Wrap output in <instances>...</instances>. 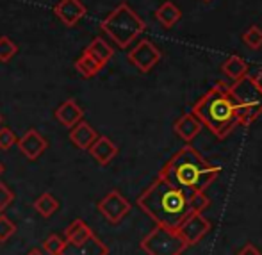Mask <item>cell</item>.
Masks as SVG:
<instances>
[{
    "label": "cell",
    "instance_id": "cell-31",
    "mask_svg": "<svg viewBox=\"0 0 262 255\" xmlns=\"http://www.w3.org/2000/svg\"><path fill=\"white\" fill-rule=\"evenodd\" d=\"M252 79H253V82H255V86L262 91V70H259V72H257Z\"/></svg>",
    "mask_w": 262,
    "mask_h": 255
},
{
    "label": "cell",
    "instance_id": "cell-25",
    "mask_svg": "<svg viewBox=\"0 0 262 255\" xmlns=\"http://www.w3.org/2000/svg\"><path fill=\"white\" fill-rule=\"evenodd\" d=\"M18 52V45L7 36H2L0 38V62H9L11 59L16 55Z\"/></svg>",
    "mask_w": 262,
    "mask_h": 255
},
{
    "label": "cell",
    "instance_id": "cell-21",
    "mask_svg": "<svg viewBox=\"0 0 262 255\" xmlns=\"http://www.w3.org/2000/svg\"><path fill=\"white\" fill-rule=\"evenodd\" d=\"M75 70L84 77V79H93V77H97L98 73L102 72V66L98 65L91 55H88L86 52H82V55L75 61Z\"/></svg>",
    "mask_w": 262,
    "mask_h": 255
},
{
    "label": "cell",
    "instance_id": "cell-32",
    "mask_svg": "<svg viewBox=\"0 0 262 255\" xmlns=\"http://www.w3.org/2000/svg\"><path fill=\"white\" fill-rule=\"evenodd\" d=\"M27 255H45L41 252V250H38V248H34V250H31V252H29Z\"/></svg>",
    "mask_w": 262,
    "mask_h": 255
},
{
    "label": "cell",
    "instance_id": "cell-35",
    "mask_svg": "<svg viewBox=\"0 0 262 255\" xmlns=\"http://www.w3.org/2000/svg\"><path fill=\"white\" fill-rule=\"evenodd\" d=\"M205 2H210V0H205Z\"/></svg>",
    "mask_w": 262,
    "mask_h": 255
},
{
    "label": "cell",
    "instance_id": "cell-19",
    "mask_svg": "<svg viewBox=\"0 0 262 255\" xmlns=\"http://www.w3.org/2000/svg\"><path fill=\"white\" fill-rule=\"evenodd\" d=\"M221 70H223V72L227 73V77H230L234 82L243 79L245 75H248V65L245 62V59L237 57V55H230V57L223 62Z\"/></svg>",
    "mask_w": 262,
    "mask_h": 255
},
{
    "label": "cell",
    "instance_id": "cell-11",
    "mask_svg": "<svg viewBox=\"0 0 262 255\" xmlns=\"http://www.w3.org/2000/svg\"><path fill=\"white\" fill-rule=\"evenodd\" d=\"M20 152L29 159V161H36L47 148H49V141L39 134L36 129H31L27 131L20 139L16 141Z\"/></svg>",
    "mask_w": 262,
    "mask_h": 255
},
{
    "label": "cell",
    "instance_id": "cell-22",
    "mask_svg": "<svg viewBox=\"0 0 262 255\" xmlns=\"http://www.w3.org/2000/svg\"><path fill=\"white\" fill-rule=\"evenodd\" d=\"M34 209L38 210V214H41L43 218H50L55 210L59 209V200L52 193H43L34 200Z\"/></svg>",
    "mask_w": 262,
    "mask_h": 255
},
{
    "label": "cell",
    "instance_id": "cell-30",
    "mask_svg": "<svg viewBox=\"0 0 262 255\" xmlns=\"http://www.w3.org/2000/svg\"><path fill=\"white\" fill-rule=\"evenodd\" d=\"M237 255H262V253L253 245H246L245 248H243Z\"/></svg>",
    "mask_w": 262,
    "mask_h": 255
},
{
    "label": "cell",
    "instance_id": "cell-12",
    "mask_svg": "<svg viewBox=\"0 0 262 255\" xmlns=\"http://www.w3.org/2000/svg\"><path fill=\"white\" fill-rule=\"evenodd\" d=\"M90 154L98 164L107 166L118 155V146H116V143L107 138V136H98L93 141V145L90 146Z\"/></svg>",
    "mask_w": 262,
    "mask_h": 255
},
{
    "label": "cell",
    "instance_id": "cell-18",
    "mask_svg": "<svg viewBox=\"0 0 262 255\" xmlns=\"http://www.w3.org/2000/svg\"><path fill=\"white\" fill-rule=\"evenodd\" d=\"M93 236V230L84 223L82 220H75L68 225V228L64 230V239L66 243H72V245H80L86 239H90Z\"/></svg>",
    "mask_w": 262,
    "mask_h": 255
},
{
    "label": "cell",
    "instance_id": "cell-10",
    "mask_svg": "<svg viewBox=\"0 0 262 255\" xmlns=\"http://www.w3.org/2000/svg\"><path fill=\"white\" fill-rule=\"evenodd\" d=\"M54 13L66 27H73L86 16L88 9L80 0H59L54 7Z\"/></svg>",
    "mask_w": 262,
    "mask_h": 255
},
{
    "label": "cell",
    "instance_id": "cell-28",
    "mask_svg": "<svg viewBox=\"0 0 262 255\" xmlns=\"http://www.w3.org/2000/svg\"><path fill=\"white\" fill-rule=\"evenodd\" d=\"M16 136L11 131L9 127H2L0 129V150H9L16 145Z\"/></svg>",
    "mask_w": 262,
    "mask_h": 255
},
{
    "label": "cell",
    "instance_id": "cell-23",
    "mask_svg": "<svg viewBox=\"0 0 262 255\" xmlns=\"http://www.w3.org/2000/svg\"><path fill=\"white\" fill-rule=\"evenodd\" d=\"M243 41H245L246 47L252 50L260 49L262 47V29L259 25H252V27L243 34Z\"/></svg>",
    "mask_w": 262,
    "mask_h": 255
},
{
    "label": "cell",
    "instance_id": "cell-15",
    "mask_svg": "<svg viewBox=\"0 0 262 255\" xmlns=\"http://www.w3.org/2000/svg\"><path fill=\"white\" fill-rule=\"evenodd\" d=\"M202 127H204V125H202V121L196 118V114L189 113V114H184L182 118H179V120L175 121V127L173 129H175L179 138H182L186 143H191L200 134Z\"/></svg>",
    "mask_w": 262,
    "mask_h": 255
},
{
    "label": "cell",
    "instance_id": "cell-24",
    "mask_svg": "<svg viewBox=\"0 0 262 255\" xmlns=\"http://www.w3.org/2000/svg\"><path fill=\"white\" fill-rule=\"evenodd\" d=\"M66 246V239H62L61 236L57 234H50L49 238L43 241V248L49 255H61L62 250Z\"/></svg>",
    "mask_w": 262,
    "mask_h": 255
},
{
    "label": "cell",
    "instance_id": "cell-4",
    "mask_svg": "<svg viewBox=\"0 0 262 255\" xmlns=\"http://www.w3.org/2000/svg\"><path fill=\"white\" fill-rule=\"evenodd\" d=\"M100 27L104 32L116 43L120 49H127L143 31H145V22L143 18L132 9L128 4L121 2L114 11L102 20Z\"/></svg>",
    "mask_w": 262,
    "mask_h": 255
},
{
    "label": "cell",
    "instance_id": "cell-2",
    "mask_svg": "<svg viewBox=\"0 0 262 255\" xmlns=\"http://www.w3.org/2000/svg\"><path fill=\"white\" fill-rule=\"evenodd\" d=\"M220 172V166L210 164L202 157L200 152H196L191 145H186L162 166L159 177L186 193H193L207 189Z\"/></svg>",
    "mask_w": 262,
    "mask_h": 255
},
{
    "label": "cell",
    "instance_id": "cell-16",
    "mask_svg": "<svg viewBox=\"0 0 262 255\" xmlns=\"http://www.w3.org/2000/svg\"><path fill=\"white\" fill-rule=\"evenodd\" d=\"M84 118V111L75 100H66L55 109V120L64 127L72 129Z\"/></svg>",
    "mask_w": 262,
    "mask_h": 255
},
{
    "label": "cell",
    "instance_id": "cell-29",
    "mask_svg": "<svg viewBox=\"0 0 262 255\" xmlns=\"http://www.w3.org/2000/svg\"><path fill=\"white\" fill-rule=\"evenodd\" d=\"M13 200H14L13 191H11L9 187H7L2 180H0V213H2L7 205H11V202H13Z\"/></svg>",
    "mask_w": 262,
    "mask_h": 255
},
{
    "label": "cell",
    "instance_id": "cell-1",
    "mask_svg": "<svg viewBox=\"0 0 262 255\" xmlns=\"http://www.w3.org/2000/svg\"><path fill=\"white\" fill-rule=\"evenodd\" d=\"M138 205L157 225L173 230H177L180 223L193 213L189 207V193L161 177H157L156 182L139 195Z\"/></svg>",
    "mask_w": 262,
    "mask_h": 255
},
{
    "label": "cell",
    "instance_id": "cell-34",
    "mask_svg": "<svg viewBox=\"0 0 262 255\" xmlns=\"http://www.w3.org/2000/svg\"><path fill=\"white\" fill-rule=\"evenodd\" d=\"M0 123H2V114H0Z\"/></svg>",
    "mask_w": 262,
    "mask_h": 255
},
{
    "label": "cell",
    "instance_id": "cell-14",
    "mask_svg": "<svg viewBox=\"0 0 262 255\" xmlns=\"http://www.w3.org/2000/svg\"><path fill=\"white\" fill-rule=\"evenodd\" d=\"M97 138H98L97 131L88 121L80 120L79 123L70 129V141L80 150H90V146L93 145V141Z\"/></svg>",
    "mask_w": 262,
    "mask_h": 255
},
{
    "label": "cell",
    "instance_id": "cell-13",
    "mask_svg": "<svg viewBox=\"0 0 262 255\" xmlns=\"http://www.w3.org/2000/svg\"><path fill=\"white\" fill-rule=\"evenodd\" d=\"M61 255H109V248L93 234L90 239H86V241L80 243V245L66 243Z\"/></svg>",
    "mask_w": 262,
    "mask_h": 255
},
{
    "label": "cell",
    "instance_id": "cell-3",
    "mask_svg": "<svg viewBox=\"0 0 262 255\" xmlns=\"http://www.w3.org/2000/svg\"><path fill=\"white\" fill-rule=\"evenodd\" d=\"M193 113L202 121V125L209 127V131L217 138H227L239 123V116L235 105L228 93V84L217 82L212 90H209L196 105Z\"/></svg>",
    "mask_w": 262,
    "mask_h": 255
},
{
    "label": "cell",
    "instance_id": "cell-6",
    "mask_svg": "<svg viewBox=\"0 0 262 255\" xmlns=\"http://www.w3.org/2000/svg\"><path fill=\"white\" fill-rule=\"evenodd\" d=\"M187 245L173 228L157 225L141 241V250L146 255H182Z\"/></svg>",
    "mask_w": 262,
    "mask_h": 255
},
{
    "label": "cell",
    "instance_id": "cell-8",
    "mask_svg": "<svg viewBox=\"0 0 262 255\" xmlns=\"http://www.w3.org/2000/svg\"><path fill=\"white\" fill-rule=\"evenodd\" d=\"M128 61L143 73H148L161 61V50L148 39H141L138 45L128 52Z\"/></svg>",
    "mask_w": 262,
    "mask_h": 255
},
{
    "label": "cell",
    "instance_id": "cell-20",
    "mask_svg": "<svg viewBox=\"0 0 262 255\" xmlns=\"http://www.w3.org/2000/svg\"><path fill=\"white\" fill-rule=\"evenodd\" d=\"M180 16H182V13H180V9L173 2H164L156 11V18L161 22L162 25H164L166 29L173 27V25L180 20Z\"/></svg>",
    "mask_w": 262,
    "mask_h": 255
},
{
    "label": "cell",
    "instance_id": "cell-17",
    "mask_svg": "<svg viewBox=\"0 0 262 255\" xmlns=\"http://www.w3.org/2000/svg\"><path fill=\"white\" fill-rule=\"evenodd\" d=\"M84 52H86L88 55H91V57H93L95 61L102 66V68H104L107 62L111 61V57H113V54H114L113 47H111L109 43H105L102 38H95L93 41L86 47V50Z\"/></svg>",
    "mask_w": 262,
    "mask_h": 255
},
{
    "label": "cell",
    "instance_id": "cell-27",
    "mask_svg": "<svg viewBox=\"0 0 262 255\" xmlns=\"http://www.w3.org/2000/svg\"><path fill=\"white\" fill-rule=\"evenodd\" d=\"M14 232H16V225L6 214L0 213V243H6L9 238H13Z\"/></svg>",
    "mask_w": 262,
    "mask_h": 255
},
{
    "label": "cell",
    "instance_id": "cell-5",
    "mask_svg": "<svg viewBox=\"0 0 262 255\" xmlns=\"http://www.w3.org/2000/svg\"><path fill=\"white\" fill-rule=\"evenodd\" d=\"M228 93L235 105L241 125L248 127L262 114V91L255 86L250 75H245L228 86Z\"/></svg>",
    "mask_w": 262,
    "mask_h": 255
},
{
    "label": "cell",
    "instance_id": "cell-33",
    "mask_svg": "<svg viewBox=\"0 0 262 255\" xmlns=\"http://www.w3.org/2000/svg\"><path fill=\"white\" fill-rule=\"evenodd\" d=\"M2 173H4V164L0 162V175H2Z\"/></svg>",
    "mask_w": 262,
    "mask_h": 255
},
{
    "label": "cell",
    "instance_id": "cell-9",
    "mask_svg": "<svg viewBox=\"0 0 262 255\" xmlns=\"http://www.w3.org/2000/svg\"><path fill=\"white\" fill-rule=\"evenodd\" d=\"M210 223L202 216V213H191L186 220L180 223V227L177 228L179 236L184 239L187 246H193L204 238L205 234H209Z\"/></svg>",
    "mask_w": 262,
    "mask_h": 255
},
{
    "label": "cell",
    "instance_id": "cell-7",
    "mask_svg": "<svg viewBox=\"0 0 262 255\" xmlns=\"http://www.w3.org/2000/svg\"><path fill=\"white\" fill-rule=\"evenodd\" d=\"M97 209L109 223L116 225L130 213V202L120 193V191H111L97 204Z\"/></svg>",
    "mask_w": 262,
    "mask_h": 255
},
{
    "label": "cell",
    "instance_id": "cell-26",
    "mask_svg": "<svg viewBox=\"0 0 262 255\" xmlns=\"http://www.w3.org/2000/svg\"><path fill=\"white\" fill-rule=\"evenodd\" d=\"M209 205L210 200L205 195V191H193V193H189V207L193 213H204Z\"/></svg>",
    "mask_w": 262,
    "mask_h": 255
}]
</instances>
